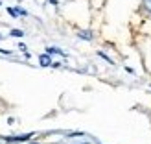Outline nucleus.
Returning <instances> with one entry per match:
<instances>
[{
	"mask_svg": "<svg viewBox=\"0 0 151 144\" xmlns=\"http://www.w3.org/2000/svg\"><path fill=\"white\" fill-rule=\"evenodd\" d=\"M78 35L81 37V39H85V41H92V33H90V32H83V30H81Z\"/></svg>",
	"mask_w": 151,
	"mask_h": 144,
	"instance_id": "f03ea898",
	"label": "nucleus"
},
{
	"mask_svg": "<svg viewBox=\"0 0 151 144\" xmlns=\"http://www.w3.org/2000/svg\"><path fill=\"white\" fill-rule=\"evenodd\" d=\"M39 61H41L42 67H50V65H54V63H52V59H50V54H42V56L39 57Z\"/></svg>",
	"mask_w": 151,
	"mask_h": 144,
	"instance_id": "f257e3e1",
	"label": "nucleus"
},
{
	"mask_svg": "<svg viewBox=\"0 0 151 144\" xmlns=\"http://www.w3.org/2000/svg\"><path fill=\"white\" fill-rule=\"evenodd\" d=\"M2 39H4V35H0V41H2Z\"/></svg>",
	"mask_w": 151,
	"mask_h": 144,
	"instance_id": "39448f33",
	"label": "nucleus"
},
{
	"mask_svg": "<svg viewBox=\"0 0 151 144\" xmlns=\"http://www.w3.org/2000/svg\"><path fill=\"white\" fill-rule=\"evenodd\" d=\"M29 144H39V142H29Z\"/></svg>",
	"mask_w": 151,
	"mask_h": 144,
	"instance_id": "423d86ee",
	"label": "nucleus"
},
{
	"mask_svg": "<svg viewBox=\"0 0 151 144\" xmlns=\"http://www.w3.org/2000/svg\"><path fill=\"white\" fill-rule=\"evenodd\" d=\"M11 35L13 37H22V35H24V32H20V30H11Z\"/></svg>",
	"mask_w": 151,
	"mask_h": 144,
	"instance_id": "7ed1b4c3",
	"label": "nucleus"
},
{
	"mask_svg": "<svg viewBox=\"0 0 151 144\" xmlns=\"http://www.w3.org/2000/svg\"><path fill=\"white\" fill-rule=\"evenodd\" d=\"M144 7L147 11H151V0H144Z\"/></svg>",
	"mask_w": 151,
	"mask_h": 144,
	"instance_id": "20e7f679",
	"label": "nucleus"
}]
</instances>
